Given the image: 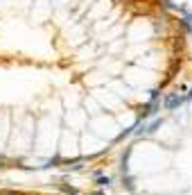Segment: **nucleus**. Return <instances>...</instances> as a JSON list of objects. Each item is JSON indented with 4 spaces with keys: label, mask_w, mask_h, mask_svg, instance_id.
<instances>
[{
    "label": "nucleus",
    "mask_w": 192,
    "mask_h": 195,
    "mask_svg": "<svg viewBox=\"0 0 192 195\" xmlns=\"http://www.w3.org/2000/svg\"><path fill=\"white\" fill-rule=\"evenodd\" d=\"M181 102H183V98H176V95H172V98H167V100H165V107H176V105H181Z\"/></svg>",
    "instance_id": "obj_1"
}]
</instances>
